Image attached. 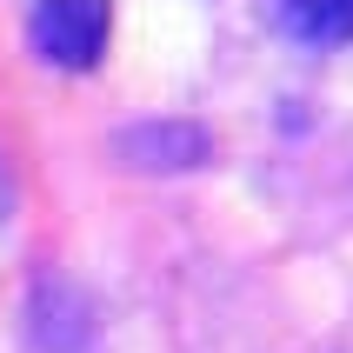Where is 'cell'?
<instances>
[{
    "label": "cell",
    "instance_id": "1",
    "mask_svg": "<svg viewBox=\"0 0 353 353\" xmlns=\"http://www.w3.org/2000/svg\"><path fill=\"white\" fill-rule=\"evenodd\" d=\"M107 34H114V7L107 0H34V20H27V47L47 67H60V74L100 67Z\"/></svg>",
    "mask_w": 353,
    "mask_h": 353
},
{
    "label": "cell",
    "instance_id": "2",
    "mask_svg": "<svg viewBox=\"0 0 353 353\" xmlns=\"http://www.w3.org/2000/svg\"><path fill=\"white\" fill-rule=\"evenodd\" d=\"M114 160L134 174H194L214 160V134L200 120H140L114 134Z\"/></svg>",
    "mask_w": 353,
    "mask_h": 353
},
{
    "label": "cell",
    "instance_id": "3",
    "mask_svg": "<svg viewBox=\"0 0 353 353\" xmlns=\"http://www.w3.org/2000/svg\"><path fill=\"white\" fill-rule=\"evenodd\" d=\"M27 340L40 353H80L94 340V307L67 274H40L27 287Z\"/></svg>",
    "mask_w": 353,
    "mask_h": 353
},
{
    "label": "cell",
    "instance_id": "4",
    "mask_svg": "<svg viewBox=\"0 0 353 353\" xmlns=\"http://www.w3.org/2000/svg\"><path fill=\"white\" fill-rule=\"evenodd\" d=\"M280 27L307 47H347L353 40V0H280Z\"/></svg>",
    "mask_w": 353,
    "mask_h": 353
}]
</instances>
